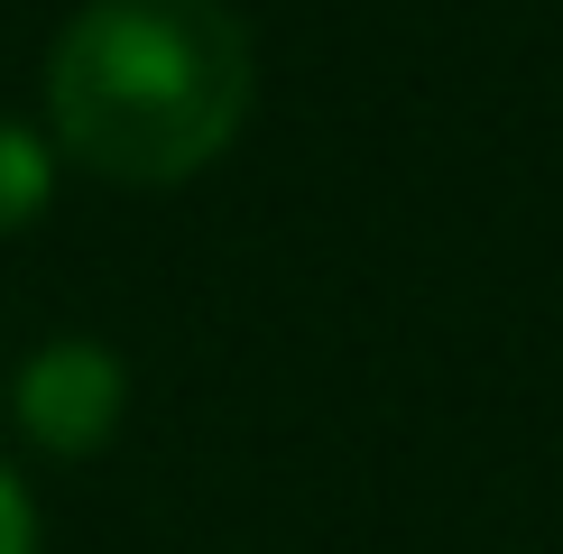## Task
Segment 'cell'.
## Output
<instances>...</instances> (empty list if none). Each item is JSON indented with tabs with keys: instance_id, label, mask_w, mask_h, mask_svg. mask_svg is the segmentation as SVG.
I'll return each instance as SVG.
<instances>
[{
	"instance_id": "1",
	"label": "cell",
	"mask_w": 563,
	"mask_h": 554,
	"mask_svg": "<svg viewBox=\"0 0 563 554\" xmlns=\"http://www.w3.org/2000/svg\"><path fill=\"white\" fill-rule=\"evenodd\" d=\"M46 121L111 185H185L250 121V29L222 0H84L46 56Z\"/></svg>"
},
{
	"instance_id": "2",
	"label": "cell",
	"mask_w": 563,
	"mask_h": 554,
	"mask_svg": "<svg viewBox=\"0 0 563 554\" xmlns=\"http://www.w3.org/2000/svg\"><path fill=\"white\" fill-rule=\"evenodd\" d=\"M121 407H130V369H121L111 342H46L19 369V425L46 453H102Z\"/></svg>"
},
{
	"instance_id": "3",
	"label": "cell",
	"mask_w": 563,
	"mask_h": 554,
	"mask_svg": "<svg viewBox=\"0 0 563 554\" xmlns=\"http://www.w3.org/2000/svg\"><path fill=\"white\" fill-rule=\"evenodd\" d=\"M46 195H56V157H46L37 130L0 121V231H29L46 213Z\"/></svg>"
},
{
	"instance_id": "4",
	"label": "cell",
	"mask_w": 563,
	"mask_h": 554,
	"mask_svg": "<svg viewBox=\"0 0 563 554\" xmlns=\"http://www.w3.org/2000/svg\"><path fill=\"white\" fill-rule=\"evenodd\" d=\"M0 554H37V508L10 480V462H0Z\"/></svg>"
}]
</instances>
